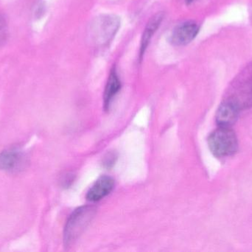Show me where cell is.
<instances>
[{"instance_id": "obj_1", "label": "cell", "mask_w": 252, "mask_h": 252, "mask_svg": "<svg viewBox=\"0 0 252 252\" xmlns=\"http://www.w3.org/2000/svg\"><path fill=\"white\" fill-rule=\"evenodd\" d=\"M223 101L240 111L252 108V62L244 67L231 81Z\"/></svg>"}, {"instance_id": "obj_2", "label": "cell", "mask_w": 252, "mask_h": 252, "mask_svg": "<svg viewBox=\"0 0 252 252\" xmlns=\"http://www.w3.org/2000/svg\"><path fill=\"white\" fill-rule=\"evenodd\" d=\"M121 27V19L115 14H103L97 16L90 23L88 38L97 48H103L112 42Z\"/></svg>"}, {"instance_id": "obj_3", "label": "cell", "mask_w": 252, "mask_h": 252, "mask_svg": "<svg viewBox=\"0 0 252 252\" xmlns=\"http://www.w3.org/2000/svg\"><path fill=\"white\" fill-rule=\"evenodd\" d=\"M210 152L216 158L232 156L239 148L236 133L232 127H219L207 139Z\"/></svg>"}, {"instance_id": "obj_4", "label": "cell", "mask_w": 252, "mask_h": 252, "mask_svg": "<svg viewBox=\"0 0 252 252\" xmlns=\"http://www.w3.org/2000/svg\"><path fill=\"white\" fill-rule=\"evenodd\" d=\"M95 213V208L84 206L75 210L66 222L63 232V241L66 247L73 244L88 226Z\"/></svg>"}, {"instance_id": "obj_5", "label": "cell", "mask_w": 252, "mask_h": 252, "mask_svg": "<svg viewBox=\"0 0 252 252\" xmlns=\"http://www.w3.org/2000/svg\"><path fill=\"white\" fill-rule=\"evenodd\" d=\"M200 31V26L194 21H186L176 25L170 34V42L173 45L185 46L192 42Z\"/></svg>"}, {"instance_id": "obj_6", "label": "cell", "mask_w": 252, "mask_h": 252, "mask_svg": "<svg viewBox=\"0 0 252 252\" xmlns=\"http://www.w3.org/2000/svg\"><path fill=\"white\" fill-rule=\"evenodd\" d=\"M164 14L163 12L154 14L151 19L147 22L143 33H142V38L140 41V47H139V60L142 62L144 55L151 43V39L154 36L155 33L161 25V22L164 20Z\"/></svg>"}, {"instance_id": "obj_7", "label": "cell", "mask_w": 252, "mask_h": 252, "mask_svg": "<svg viewBox=\"0 0 252 252\" xmlns=\"http://www.w3.org/2000/svg\"><path fill=\"white\" fill-rule=\"evenodd\" d=\"M115 187V180L109 176L100 177L87 192V199L97 202L109 195Z\"/></svg>"}, {"instance_id": "obj_8", "label": "cell", "mask_w": 252, "mask_h": 252, "mask_svg": "<svg viewBox=\"0 0 252 252\" xmlns=\"http://www.w3.org/2000/svg\"><path fill=\"white\" fill-rule=\"evenodd\" d=\"M122 87L121 78L118 75L116 67L114 65L109 72L107 82L105 87L104 93H103V106L105 110H109L111 104L113 102L115 96L121 91Z\"/></svg>"}, {"instance_id": "obj_9", "label": "cell", "mask_w": 252, "mask_h": 252, "mask_svg": "<svg viewBox=\"0 0 252 252\" xmlns=\"http://www.w3.org/2000/svg\"><path fill=\"white\" fill-rule=\"evenodd\" d=\"M241 111L235 106L222 101L216 112V120L219 127H232L236 123Z\"/></svg>"}, {"instance_id": "obj_10", "label": "cell", "mask_w": 252, "mask_h": 252, "mask_svg": "<svg viewBox=\"0 0 252 252\" xmlns=\"http://www.w3.org/2000/svg\"><path fill=\"white\" fill-rule=\"evenodd\" d=\"M22 155L17 150H5L0 153V170H15L22 164Z\"/></svg>"}, {"instance_id": "obj_11", "label": "cell", "mask_w": 252, "mask_h": 252, "mask_svg": "<svg viewBox=\"0 0 252 252\" xmlns=\"http://www.w3.org/2000/svg\"><path fill=\"white\" fill-rule=\"evenodd\" d=\"M8 36V28H7V19L0 14V44H4L7 41Z\"/></svg>"}, {"instance_id": "obj_12", "label": "cell", "mask_w": 252, "mask_h": 252, "mask_svg": "<svg viewBox=\"0 0 252 252\" xmlns=\"http://www.w3.org/2000/svg\"><path fill=\"white\" fill-rule=\"evenodd\" d=\"M118 159V155L115 152H109L105 155L103 158V167L106 169H111L115 166Z\"/></svg>"}, {"instance_id": "obj_13", "label": "cell", "mask_w": 252, "mask_h": 252, "mask_svg": "<svg viewBox=\"0 0 252 252\" xmlns=\"http://www.w3.org/2000/svg\"><path fill=\"white\" fill-rule=\"evenodd\" d=\"M197 1V0H185V1H186L188 4H192V3H193L194 1Z\"/></svg>"}]
</instances>
